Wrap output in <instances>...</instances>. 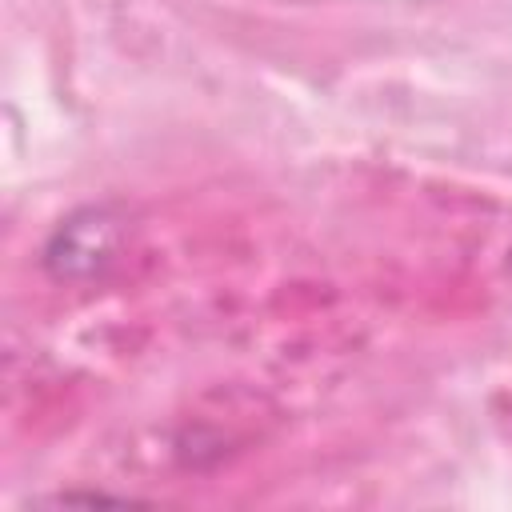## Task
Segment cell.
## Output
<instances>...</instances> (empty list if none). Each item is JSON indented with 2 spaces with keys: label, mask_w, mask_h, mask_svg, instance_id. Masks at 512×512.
Here are the masks:
<instances>
[{
  "label": "cell",
  "mask_w": 512,
  "mask_h": 512,
  "mask_svg": "<svg viewBox=\"0 0 512 512\" xmlns=\"http://www.w3.org/2000/svg\"><path fill=\"white\" fill-rule=\"evenodd\" d=\"M124 244V220L112 208H80L44 244V264L56 280H92L100 276Z\"/></svg>",
  "instance_id": "1"
}]
</instances>
